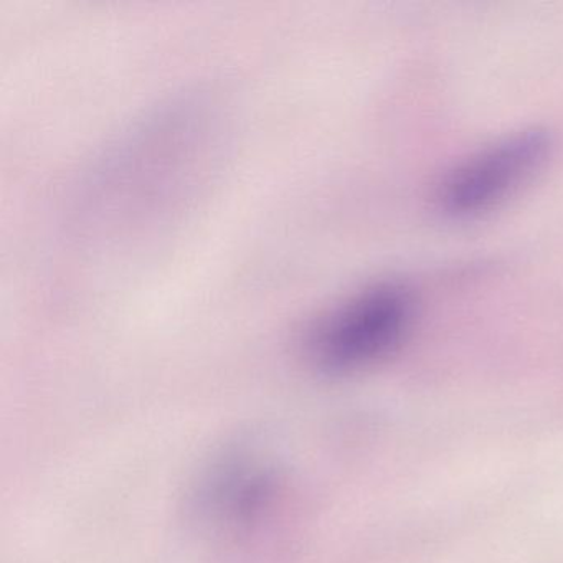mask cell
I'll use <instances>...</instances> for the list:
<instances>
[{
	"mask_svg": "<svg viewBox=\"0 0 563 563\" xmlns=\"http://www.w3.org/2000/svg\"><path fill=\"white\" fill-rule=\"evenodd\" d=\"M413 314L415 299L407 286L395 282L367 286L309 325L306 355L335 374L367 367L398 347Z\"/></svg>",
	"mask_w": 563,
	"mask_h": 563,
	"instance_id": "1",
	"label": "cell"
},
{
	"mask_svg": "<svg viewBox=\"0 0 563 563\" xmlns=\"http://www.w3.org/2000/svg\"><path fill=\"white\" fill-rule=\"evenodd\" d=\"M552 147V136L539 128L497 141L448 174L438 189V209L457 220L489 212L542 169Z\"/></svg>",
	"mask_w": 563,
	"mask_h": 563,
	"instance_id": "2",
	"label": "cell"
}]
</instances>
